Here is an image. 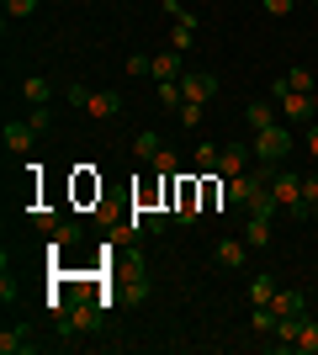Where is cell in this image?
I'll return each instance as SVG.
<instances>
[{
	"mask_svg": "<svg viewBox=\"0 0 318 355\" xmlns=\"http://www.w3.org/2000/svg\"><path fill=\"white\" fill-rule=\"evenodd\" d=\"M271 308L281 313V318H308V292H297V286H281V292L271 297Z\"/></svg>",
	"mask_w": 318,
	"mask_h": 355,
	"instance_id": "5",
	"label": "cell"
},
{
	"mask_svg": "<svg viewBox=\"0 0 318 355\" xmlns=\"http://www.w3.org/2000/svg\"><path fill=\"white\" fill-rule=\"evenodd\" d=\"M6 154H27L32 148V138H37V128H32V122H6Z\"/></svg>",
	"mask_w": 318,
	"mask_h": 355,
	"instance_id": "11",
	"label": "cell"
},
{
	"mask_svg": "<svg viewBox=\"0 0 318 355\" xmlns=\"http://www.w3.org/2000/svg\"><path fill=\"white\" fill-rule=\"evenodd\" d=\"M313 117H318V90H313Z\"/></svg>",
	"mask_w": 318,
	"mask_h": 355,
	"instance_id": "35",
	"label": "cell"
},
{
	"mask_svg": "<svg viewBox=\"0 0 318 355\" xmlns=\"http://www.w3.org/2000/svg\"><path fill=\"white\" fill-rule=\"evenodd\" d=\"M308 154L318 159V128H308Z\"/></svg>",
	"mask_w": 318,
	"mask_h": 355,
	"instance_id": "34",
	"label": "cell"
},
{
	"mask_svg": "<svg viewBox=\"0 0 318 355\" xmlns=\"http://www.w3.org/2000/svg\"><path fill=\"white\" fill-rule=\"evenodd\" d=\"M154 96H159V106H165V112H175V106L186 101V96H181V80H159V90H154Z\"/></svg>",
	"mask_w": 318,
	"mask_h": 355,
	"instance_id": "20",
	"label": "cell"
},
{
	"mask_svg": "<svg viewBox=\"0 0 318 355\" xmlns=\"http://www.w3.org/2000/svg\"><path fill=\"white\" fill-rule=\"evenodd\" d=\"M218 90H223V85H218V74H207V69L181 74V96H186V101H202V106H207L212 96H218Z\"/></svg>",
	"mask_w": 318,
	"mask_h": 355,
	"instance_id": "3",
	"label": "cell"
},
{
	"mask_svg": "<svg viewBox=\"0 0 318 355\" xmlns=\"http://www.w3.org/2000/svg\"><path fill=\"white\" fill-rule=\"evenodd\" d=\"M271 239H276L271 212H249V223H244V244H249V250H265Z\"/></svg>",
	"mask_w": 318,
	"mask_h": 355,
	"instance_id": "6",
	"label": "cell"
},
{
	"mask_svg": "<svg viewBox=\"0 0 318 355\" xmlns=\"http://www.w3.org/2000/svg\"><path fill=\"white\" fill-rule=\"evenodd\" d=\"M292 6H297V0H265V11H271V16H292Z\"/></svg>",
	"mask_w": 318,
	"mask_h": 355,
	"instance_id": "33",
	"label": "cell"
},
{
	"mask_svg": "<svg viewBox=\"0 0 318 355\" xmlns=\"http://www.w3.org/2000/svg\"><path fill=\"white\" fill-rule=\"evenodd\" d=\"M313 223H318V202H313Z\"/></svg>",
	"mask_w": 318,
	"mask_h": 355,
	"instance_id": "36",
	"label": "cell"
},
{
	"mask_svg": "<svg viewBox=\"0 0 318 355\" xmlns=\"http://www.w3.org/2000/svg\"><path fill=\"white\" fill-rule=\"evenodd\" d=\"M175 218H181V223L202 218V212H197V186H191V180H181V191H175Z\"/></svg>",
	"mask_w": 318,
	"mask_h": 355,
	"instance_id": "14",
	"label": "cell"
},
{
	"mask_svg": "<svg viewBox=\"0 0 318 355\" xmlns=\"http://www.w3.org/2000/svg\"><path fill=\"white\" fill-rule=\"evenodd\" d=\"M313 6H318V0H313Z\"/></svg>",
	"mask_w": 318,
	"mask_h": 355,
	"instance_id": "37",
	"label": "cell"
},
{
	"mask_svg": "<svg viewBox=\"0 0 318 355\" xmlns=\"http://www.w3.org/2000/svg\"><path fill=\"white\" fill-rule=\"evenodd\" d=\"M276 324H281V313H276L271 302H255V313H249V329H255L260 340H271V334H276Z\"/></svg>",
	"mask_w": 318,
	"mask_h": 355,
	"instance_id": "13",
	"label": "cell"
},
{
	"mask_svg": "<svg viewBox=\"0 0 318 355\" xmlns=\"http://www.w3.org/2000/svg\"><path fill=\"white\" fill-rule=\"evenodd\" d=\"M175 112H181V128H202V101H181Z\"/></svg>",
	"mask_w": 318,
	"mask_h": 355,
	"instance_id": "26",
	"label": "cell"
},
{
	"mask_svg": "<svg viewBox=\"0 0 318 355\" xmlns=\"http://www.w3.org/2000/svg\"><path fill=\"white\" fill-rule=\"evenodd\" d=\"M249 148H255L260 164H281L292 154V133L281 128V122H271V128H260V133H255V144H249Z\"/></svg>",
	"mask_w": 318,
	"mask_h": 355,
	"instance_id": "2",
	"label": "cell"
},
{
	"mask_svg": "<svg viewBox=\"0 0 318 355\" xmlns=\"http://www.w3.org/2000/svg\"><path fill=\"white\" fill-rule=\"evenodd\" d=\"M297 350H303V355H318V324H313V318H303V334H297Z\"/></svg>",
	"mask_w": 318,
	"mask_h": 355,
	"instance_id": "23",
	"label": "cell"
},
{
	"mask_svg": "<svg viewBox=\"0 0 318 355\" xmlns=\"http://www.w3.org/2000/svg\"><path fill=\"white\" fill-rule=\"evenodd\" d=\"M276 106H281V122H287V128H297V122L313 117V96H308V90H287Z\"/></svg>",
	"mask_w": 318,
	"mask_h": 355,
	"instance_id": "4",
	"label": "cell"
},
{
	"mask_svg": "<svg viewBox=\"0 0 318 355\" xmlns=\"http://www.w3.org/2000/svg\"><path fill=\"white\" fill-rule=\"evenodd\" d=\"M32 223H37V228H43V234H53V228H59V212H48V207H37V212H32Z\"/></svg>",
	"mask_w": 318,
	"mask_h": 355,
	"instance_id": "30",
	"label": "cell"
},
{
	"mask_svg": "<svg viewBox=\"0 0 318 355\" xmlns=\"http://www.w3.org/2000/svg\"><path fill=\"white\" fill-rule=\"evenodd\" d=\"M175 164H181L175 148H159V154H154V170H159V175H175Z\"/></svg>",
	"mask_w": 318,
	"mask_h": 355,
	"instance_id": "27",
	"label": "cell"
},
{
	"mask_svg": "<svg viewBox=\"0 0 318 355\" xmlns=\"http://www.w3.org/2000/svg\"><path fill=\"white\" fill-rule=\"evenodd\" d=\"M212 260H218L223 270H239L244 260H249V244H244V239H218V250H212Z\"/></svg>",
	"mask_w": 318,
	"mask_h": 355,
	"instance_id": "7",
	"label": "cell"
},
{
	"mask_svg": "<svg viewBox=\"0 0 318 355\" xmlns=\"http://www.w3.org/2000/svg\"><path fill=\"white\" fill-rule=\"evenodd\" d=\"M154 80H181V48L154 53Z\"/></svg>",
	"mask_w": 318,
	"mask_h": 355,
	"instance_id": "15",
	"label": "cell"
},
{
	"mask_svg": "<svg viewBox=\"0 0 318 355\" xmlns=\"http://www.w3.org/2000/svg\"><path fill=\"white\" fill-rule=\"evenodd\" d=\"M303 202H308V218H313V202H318V175L303 180Z\"/></svg>",
	"mask_w": 318,
	"mask_h": 355,
	"instance_id": "32",
	"label": "cell"
},
{
	"mask_svg": "<svg viewBox=\"0 0 318 355\" xmlns=\"http://www.w3.org/2000/svg\"><path fill=\"white\" fill-rule=\"evenodd\" d=\"M32 11H37V0H6V16H11V21H27Z\"/></svg>",
	"mask_w": 318,
	"mask_h": 355,
	"instance_id": "28",
	"label": "cell"
},
{
	"mask_svg": "<svg viewBox=\"0 0 318 355\" xmlns=\"http://www.w3.org/2000/svg\"><path fill=\"white\" fill-rule=\"evenodd\" d=\"M21 96H27L32 106H48V96H53V85H48L43 74H27V80H21Z\"/></svg>",
	"mask_w": 318,
	"mask_h": 355,
	"instance_id": "16",
	"label": "cell"
},
{
	"mask_svg": "<svg viewBox=\"0 0 318 355\" xmlns=\"http://www.w3.org/2000/svg\"><path fill=\"white\" fill-rule=\"evenodd\" d=\"M276 292H281V286H276V276H255V282H249V302H271Z\"/></svg>",
	"mask_w": 318,
	"mask_h": 355,
	"instance_id": "21",
	"label": "cell"
},
{
	"mask_svg": "<svg viewBox=\"0 0 318 355\" xmlns=\"http://www.w3.org/2000/svg\"><path fill=\"white\" fill-rule=\"evenodd\" d=\"M159 148H165V144H159V133H149V128H143V133L133 138V159L154 164V154H159Z\"/></svg>",
	"mask_w": 318,
	"mask_h": 355,
	"instance_id": "18",
	"label": "cell"
},
{
	"mask_svg": "<svg viewBox=\"0 0 318 355\" xmlns=\"http://www.w3.org/2000/svg\"><path fill=\"white\" fill-rule=\"evenodd\" d=\"M244 122H249V128L260 133V128H271V122H281V106H276L271 96H265V101H249V106H244Z\"/></svg>",
	"mask_w": 318,
	"mask_h": 355,
	"instance_id": "10",
	"label": "cell"
},
{
	"mask_svg": "<svg viewBox=\"0 0 318 355\" xmlns=\"http://www.w3.org/2000/svg\"><path fill=\"white\" fill-rule=\"evenodd\" d=\"M191 43H197V11H181V16H175V27H170V48H181V53H186Z\"/></svg>",
	"mask_w": 318,
	"mask_h": 355,
	"instance_id": "12",
	"label": "cell"
},
{
	"mask_svg": "<svg viewBox=\"0 0 318 355\" xmlns=\"http://www.w3.org/2000/svg\"><path fill=\"white\" fill-rule=\"evenodd\" d=\"M287 85H292V90H308V96H313V90H318V80H313L308 69H287Z\"/></svg>",
	"mask_w": 318,
	"mask_h": 355,
	"instance_id": "25",
	"label": "cell"
},
{
	"mask_svg": "<svg viewBox=\"0 0 318 355\" xmlns=\"http://www.w3.org/2000/svg\"><path fill=\"white\" fill-rule=\"evenodd\" d=\"M218 154H223V148H212V144H197V154H191V159H197V170L218 175Z\"/></svg>",
	"mask_w": 318,
	"mask_h": 355,
	"instance_id": "22",
	"label": "cell"
},
{
	"mask_svg": "<svg viewBox=\"0 0 318 355\" xmlns=\"http://www.w3.org/2000/svg\"><path fill=\"white\" fill-rule=\"evenodd\" d=\"M271 202H276V212L308 218V202H303V175H297V170H276V175H271Z\"/></svg>",
	"mask_w": 318,
	"mask_h": 355,
	"instance_id": "1",
	"label": "cell"
},
{
	"mask_svg": "<svg viewBox=\"0 0 318 355\" xmlns=\"http://www.w3.org/2000/svg\"><path fill=\"white\" fill-rule=\"evenodd\" d=\"M27 350H32L27 329H6V334H0V355H27Z\"/></svg>",
	"mask_w": 318,
	"mask_h": 355,
	"instance_id": "17",
	"label": "cell"
},
{
	"mask_svg": "<svg viewBox=\"0 0 318 355\" xmlns=\"http://www.w3.org/2000/svg\"><path fill=\"white\" fill-rule=\"evenodd\" d=\"M69 244H80V223H59V228H53V244H48V254L69 250Z\"/></svg>",
	"mask_w": 318,
	"mask_h": 355,
	"instance_id": "19",
	"label": "cell"
},
{
	"mask_svg": "<svg viewBox=\"0 0 318 355\" xmlns=\"http://www.w3.org/2000/svg\"><path fill=\"white\" fill-rule=\"evenodd\" d=\"M64 101H69V106H80V112H85V101H91V90H85V85H64Z\"/></svg>",
	"mask_w": 318,
	"mask_h": 355,
	"instance_id": "29",
	"label": "cell"
},
{
	"mask_svg": "<svg viewBox=\"0 0 318 355\" xmlns=\"http://www.w3.org/2000/svg\"><path fill=\"white\" fill-rule=\"evenodd\" d=\"M244 170H249V148L244 144H223V154H218V175H244Z\"/></svg>",
	"mask_w": 318,
	"mask_h": 355,
	"instance_id": "8",
	"label": "cell"
},
{
	"mask_svg": "<svg viewBox=\"0 0 318 355\" xmlns=\"http://www.w3.org/2000/svg\"><path fill=\"white\" fill-rule=\"evenodd\" d=\"M32 128H37V133H48V122H53V112H48V106H32Z\"/></svg>",
	"mask_w": 318,
	"mask_h": 355,
	"instance_id": "31",
	"label": "cell"
},
{
	"mask_svg": "<svg viewBox=\"0 0 318 355\" xmlns=\"http://www.w3.org/2000/svg\"><path fill=\"white\" fill-rule=\"evenodd\" d=\"M85 112H91L96 122H106V117H122V96H117V90H91Z\"/></svg>",
	"mask_w": 318,
	"mask_h": 355,
	"instance_id": "9",
	"label": "cell"
},
{
	"mask_svg": "<svg viewBox=\"0 0 318 355\" xmlns=\"http://www.w3.org/2000/svg\"><path fill=\"white\" fill-rule=\"evenodd\" d=\"M122 69L133 74V80H143V74H154V59H149V53H133V59L122 64Z\"/></svg>",
	"mask_w": 318,
	"mask_h": 355,
	"instance_id": "24",
	"label": "cell"
}]
</instances>
